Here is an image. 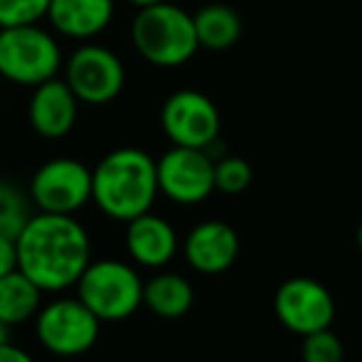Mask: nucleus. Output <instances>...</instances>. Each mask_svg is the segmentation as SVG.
I'll return each mask as SVG.
<instances>
[{
    "label": "nucleus",
    "mask_w": 362,
    "mask_h": 362,
    "mask_svg": "<svg viewBox=\"0 0 362 362\" xmlns=\"http://www.w3.org/2000/svg\"><path fill=\"white\" fill-rule=\"evenodd\" d=\"M49 0H0V28L35 25L47 15Z\"/></svg>",
    "instance_id": "nucleus-22"
},
{
    "label": "nucleus",
    "mask_w": 362,
    "mask_h": 362,
    "mask_svg": "<svg viewBox=\"0 0 362 362\" xmlns=\"http://www.w3.org/2000/svg\"><path fill=\"white\" fill-rule=\"evenodd\" d=\"M126 229V249L139 267L160 269L175 257L177 234L168 219L144 212V215L129 219Z\"/></svg>",
    "instance_id": "nucleus-14"
},
{
    "label": "nucleus",
    "mask_w": 362,
    "mask_h": 362,
    "mask_svg": "<svg viewBox=\"0 0 362 362\" xmlns=\"http://www.w3.org/2000/svg\"><path fill=\"white\" fill-rule=\"evenodd\" d=\"M300 360L303 362H343L345 348L333 330L323 328V330H315V333L303 335Z\"/></svg>",
    "instance_id": "nucleus-21"
},
{
    "label": "nucleus",
    "mask_w": 362,
    "mask_h": 362,
    "mask_svg": "<svg viewBox=\"0 0 362 362\" xmlns=\"http://www.w3.org/2000/svg\"><path fill=\"white\" fill-rule=\"evenodd\" d=\"M274 310L284 328L303 338L315 330L330 328L335 318V300L320 281L296 276L276 288Z\"/></svg>",
    "instance_id": "nucleus-11"
},
{
    "label": "nucleus",
    "mask_w": 362,
    "mask_h": 362,
    "mask_svg": "<svg viewBox=\"0 0 362 362\" xmlns=\"http://www.w3.org/2000/svg\"><path fill=\"white\" fill-rule=\"evenodd\" d=\"M158 192L177 205H200L215 192V158L202 148L173 146L156 160Z\"/></svg>",
    "instance_id": "nucleus-9"
},
{
    "label": "nucleus",
    "mask_w": 362,
    "mask_h": 362,
    "mask_svg": "<svg viewBox=\"0 0 362 362\" xmlns=\"http://www.w3.org/2000/svg\"><path fill=\"white\" fill-rule=\"evenodd\" d=\"M28 219H30L28 197L13 182L0 180V234L15 239Z\"/></svg>",
    "instance_id": "nucleus-19"
},
{
    "label": "nucleus",
    "mask_w": 362,
    "mask_h": 362,
    "mask_svg": "<svg viewBox=\"0 0 362 362\" xmlns=\"http://www.w3.org/2000/svg\"><path fill=\"white\" fill-rule=\"evenodd\" d=\"M42 305V288L33 284L20 269L0 276V320L20 325L25 320L35 318Z\"/></svg>",
    "instance_id": "nucleus-18"
},
{
    "label": "nucleus",
    "mask_w": 362,
    "mask_h": 362,
    "mask_svg": "<svg viewBox=\"0 0 362 362\" xmlns=\"http://www.w3.org/2000/svg\"><path fill=\"white\" fill-rule=\"evenodd\" d=\"M185 259L195 272L217 276L232 269L239 257V237L234 227L219 219H207L190 229L182 244Z\"/></svg>",
    "instance_id": "nucleus-12"
},
{
    "label": "nucleus",
    "mask_w": 362,
    "mask_h": 362,
    "mask_svg": "<svg viewBox=\"0 0 362 362\" xmlns=\"http://www.w3.org/2000/svg\"><path fill=\"white\" fill-rule=\"evenodd\" d=\"M5 343H10V325L0 320V345H5Z\"/></svg>",
    "instance_id": "nucleus-25"
},
{
    "label": "nucleus",
    "mask_w": 362,
    "mask_h": 362,
    "mask_svg": "<svg viewBox=\"0 0 362 362\" xmlns=\"http://www.w3.org/2000/svg\"><path fill=\"white\" fill-rule=\"evenodd\" d=\"M254 180V170L242 156H222L215 160V190L224 195H242Z\"/></svg>",
    "instance_id": "nucleus-20"
},
{
    "label": "nucleus",
    "mask_w": 362,
    "mask_h": 362,
    "mask_svg": "<svg viewBox=\"0 0 362 362\" xmlns=\"http://www.w3.org/2000/svg\"><path fill=\"white\" fill-rule=\"evenodd\" d=\"M30 200L40 212L76 215L91 202V168L76 158H52L35 170Z\"/></svg>",
    "instance_id": "nucleus-10"
},
{
    "label": "nucleus",
    "mask_w": 362,
    "mask_h": 362,
    "mask_svg": "<svg viewBox=\"0 0 362 362\" xmlns=\"http://www.w3.org/2000/svg\"><path fill=\"white\" fill-rule=\"evenodd\" d=\"M62 67L59 42L35 25L0 28V76L18 86H37Z\"/></svg>",
    "instance_id": "nucleus-5"
},
{
    "label": "nucleus",
    "mask_w": 362,
    "mask_h": 362,
    "mask_svg": "<svg viewBox=\"0 0 362 362\" xmlns=\"http://www.w3.org/2000/svg\"><path fill=\"white\" fill-rule=\"evenodd\" d=\"M195 303V291L180 274L163 272L144 281V305L160 318H182Z\"/></svg>",
    "instance_id": "nucleus-17"
},
{
    "label": "nucleus",
    "mask_w": 362,
    "mask_h": 362,
    "mask_svg": "<svg viewBox=\"0 0 362 362\" xmlns=\"http://www.w3.org/2000/svg\"><path fill=\"white\" fill-rule=\"evenodd\" d=\"M18 269L42 293L72 288L91 262V242L74 215L37 212L30 215L15 237Z\"/></svg>",
    "instance_id": "nucleus-1"
},
{
    "label": "nucleus",
    "mask_w": 362,
    "mask_h": 362,
    "mask_svg": "<svg viewBox=\"0 0 362 362\" xmlns=\"http://www.w3.org/2000/svg\"><path fill=\"white\" fill-rule=\"evenodd\" d=\"M76 114H79V101L72 94L64 79L42 81V84L33 86V99H30V126L35 134L42 139H64L76 124Z\"/></svg>",
    "instance_id": "nucleus-13"
},
{
    "label": "nucleus",
    "mask_w": 362,
    "mask_h": 362,
    "mask_svg": "<svg viewBox=\"0 0 362 362\" xmlns=\"http://www.w3.org/2000/svg\"><path fill=\"white\" fill-rule=\"evenodd\" d=\"M358 249L362 252V222H360V227H358Z\"/></svg>",
    "instance_id": "nucleus-27"
},
{
    "label": "nucleus",
    "mask_w": 362,
    "mask_h": 362,
    "mask_svg": "<svg viewBox=\"0 0 362 362\" xmlns=\"http://www.w3.org/2000/svg\"><path fill=\"white\" fill-rule=\"evenodd\" d=\"M129 5H134L136 10H141V8H148V5H156V3H160V0H126Z\"/></svg>",
    "instance_id": "nucleus-26"
},
{
    "label": "nucleus",
    "mask_w": 362,
    "mask_h": 362,
    "mask_svg": "<svg viewBox=\"0 0 362 362\" xmlns=\"http://www.w3.org/2000/svg\"><path fill=\"white\" fill-rule=\"evenodd\" d=\"M195 37L202 49L224 52L232 49L242 37V18L234 8L224 3H207L192 15Z\"/></svg>",
    "instance_id": "nucleus-16"
},
{
    "label": "nucleus",
    "mask_w": 362,
    "mask_h": 362,
    "mask_svg": "<svg viewBox=\"0 0 362 362\" xmlns=\"http://www.w3.org/2000/svg\"><path fill=\"white\" fill-rule=\"evenodd\" d=\"M156 197V158L141 148H116L91 170V200L116 222H129L151 212Z\"/></svg>",
    "instance_id": "nucleus-2"
},
{
    "label": "nucleus",
    "mask_w": 362,
    "mask_h": 362,
    "mask_svg": "<svg viewBox=\"0 0 362 362\" xmlns=\"http://www.w3.org/2000/svg\"><path fill=\"white\" fill-rule=\"evenodd\" d=\"M64 81L79 104H111L126 86V67L104 45H81L64 64Z\"/></svg>",
    "instance_id": "nucleus-7"
},
{
    "label": "nucleus",
    "mask_w": 362,
    "mask_h": 362,
    "mask_svg": "<svg viewBox=\"0 0 362 362\" xmlns=\"http://www.w3.org/2000/svg\"><path fill=\"white\" fill-rule=\"evenodd\" d=\"M160 129L173 146L210 151L219 139L222 119L215 101L197 89L173 91L160 106Z\"/></svg>",
    "instance_id": "nucleus-8"
},
{
    "label": "nucleus",
    "mask_w": 362,
    "mask_h": 362,
    "mask_svg": "<svg viewBox=\"0 0 362 362\" xmlns=\"http://www.w3.org/2000/svg\"><path fill=\"white\" fill-rule=\"evenodd\" d=\"M35 333L42 348L59 358L89 353L101 333V320L79 298H57L40 305L35 315Z\"/></svg>",
    "instance_id": "nucleus-6"
},
{
    "label": "nucleus",
    "mask_w": 362,
    "mask_h": 362,
    "mask_svg": "<svg viewBox=\"0 0 362 362\" xmlns=\"http://www.w3.org/2000/svg\"><path fill=\"white\" fill-rule=\"evenodd\" d=\"M15 269H18V249H15V239L0 234V276L15 272Z\"/></svg>",
    "instance_id": "nucleus-23"
},
{
    "label": "nucleus",
    "mask_w": 362,
    "mask_h": 362,
    "mask_svg": "<svg viewBox=\"0 0 362 362\" xmlns=\"http://www.w3.org/2000/svg\"><path fill=\"white\" fill-rule=\"evenodd\" d=\"M0 362H35V360L23 348H15L13 343H5L0 345Z\"/></svg>",
    "instance_id": "nucleus-24"
},
{
    "label": "nucleus",
    "mask_w": 362,
    "mask_h": 362,
    "mask_svg": "<svg viewBox=\"0 0 362 362\" xmlns=\"http://www.w3.org/2000/svg\"><path fill=\"white\" fill-rule=\"evenodd\" d=\"M74 286L76 298L101 323L126 320L144 305V279L131 264L119 259L89 262Z\"/></svg>",
    "instance_id": "nucleus-4"
},
{
    "label": "nucleus",
    "mask_w": 362,
    "mask_h": 362,
    "mask_svg": "<svg viewBox=\"0 0 362 362\" xmlns=\"http://www.w3.org/2000/svg\"><path fill=\"white\" fill-rule=\"evenodd\" d=\"M45 18L69 40H91L114 20V0H49Z\"/></svg>",
    "instance_id": "nucleus-15"
},
{
    "label": "nucleus",
    "mask_w": 362,
    "mask_h": 362,
    "mask_svg": "<svg viewBox=\"0 0 362 362\" xmlns=\"http://www.w3.org/2000/svg\"><path fill=\"white\" fill-rule=\"evenodd\" d=\"M131 42L148 64L160 69L182 67L200 49L192 15L165 0L136 13L131 23Z\"/></svg>",
    "instance_id": "nucleus-3"
}]
</instances>
